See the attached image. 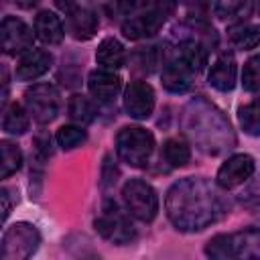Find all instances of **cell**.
<instances>
[{"label":"cell","instance_id":"836d02e7","mask_svg":"<svg viewBox=\"0 0 260 260\" xmlns=\"http://www.w3.org/2000/svg\"><path fill=\"white\" fill-rule=\"evenodd\" d=\"M195 2H205V0H195Z\"/></svg>","mask_w":260,"mask_h":260},{"label":"cell","instance_id":"ac0fdd59","mask_svg":"<svg viewBox=\"0 0 260 260\" xmlns=\"http://www.w3.org/2000/svg\"><path fill=\"white\" fill-rule=\"evenodd\" d=\"M67 30L77 41H89L98 32V16L87 8H75L67 14Z\"/></svg>","mask_w":260,"mask_h":260},{"label":"cell","instance_id":"6da1fadb","mask_svg":"<svg viewBox=\"0 0 260 260\" xmlns=\"http://www.w3.org/2000/svg\"><path fill=\"white\" fill-rule=\"evenodd\" d=\"M165 207L171 223L181 232H199L215 223L223 213L215 189L203 177L177 181L167 191Z\"/></svg>","mask_w":260,"mask_h":260},{"label":"cell","instance_id":"7402d4cb","mask_svg":"<svg viewBox=\"0 0 260 260\" xmlns=\"http://www.w3.org/2000/svg\"><path fill=\"white\" fill-rule=\"evenodd\" d=\"M230 41L238 47V49H256L260 45V26L258 24H234L230 26Z\"/></svg>","mask_w":260,"mask_h":260},{"label":"cell","instance_id":"2e32d148","mask_svg":"<svg viewBox=\"0 0 260 260\" xmlns=\"http://www.w3.org/2000/svg\"><path fill=\"white\" fill-rule=\"evenodd\" d=\"M236 73H238L236 59H234L232 53L225 51L213 61V65L209 69V75H207V81L217 91H232L234 85H236Z\"/></svg>","mask_w":260,"mask_h":260},{"label":"cell","instance_id":"1f68e13d","mask_svg":"<svg viewBox=\"0 0 260 260\" xmlns=\"http://www.w3.org/2000/svg\"><path fill=\"white\" fill-rule=\"evenodd\" d=\"M16 4L20 6V8H32V6H37L39 4V0H16Z\"/></svg>","mask_w":260,"mask_h":260},{"label":"cell","instance_id":"44dd1931","mask_svg":"<svg viewBox=\"0 0 260 260\" xmlns=\"http://www.w3.org/2000/svg\"><path fill=\"white\" fill-rule=\"evenodd\" d=\"M67 114H69V118H71L75 124L87 126V124H91L93 118H95V106H93V102H91L89 98H85V95H81V93H75V95L69 98Z\"/></svg>","mask_w":260,"mask_h":260},{"label":"cell","instance_id":"5b68a950","mask_svg":"<svg viewBox=\"0 0 260 260\" xmlns=\"http://www.w3.org/2000/svg\"><path fill=\"white\" fill-rule=\"evenodd\" d=\"M122 201L126 211L138 221L150 223L158 213V197L152 185L142 179H130L122 187Z\"/></svg>","mask_w":260,"mask_h":260},{"label":"cell","instance_id":"cb8c5ba5","mask_svg":"<svg viewBox=\"0 0 260 260\" xmlns=\"http://www.w3.org/2000/svg\"><path fill=\"white\" fill-rule=\"evenodd\" d=\"M238 120H240V126L246 134L260 136V98L244 104L238 110Z\"/></svg>","mask_w":260,"mask_h":260},{"label":"cell","instance_id":"4316f807","mask_svg":"<svg viewBox=\"0 0 260 260\" xmlns=\"http://www.w3.org/2000/svg\"><path fill=\"white\" fill-rule=\"evenodd\" d=\"M85 138H87V134H85V130H83L79 124H77V126H73V124L61 126V128L57 130V142H59V146L65 148V150H71V148L83 144Z\"/></svg>","mask_w":260,"mask_h":260},{"label":"cell","instance_id":"d6a6232c","mask_svg":"<svg viewBox=\"0 0 260 260\" xmlns=\"http://www.w3.org/2000/svg\"><path fill=\"white\" fill-rule=\"evenodd\" d=\"M258 12H260V0H258Z\"/></svg>","mask_w":260,"mask_h":260},{"label":"cell","instance_id":"5bb4252c","mask_svg":"<svg viewBox=\"0 0 260 260\" xmlns=\"http://www.w3.org/2000/svg\"><path fill=\"white\" fill-rule=\"evenodd\" d=\"M53 55L45 49H28L20 55L16 63V79L18 81H32L41 75H45L51 69Z\"/></svg>","mask_w":260,"mask_h":260},{"label":"cell","instance_id":"4dcf8cb0","mask_svg":"<svg viewBox=\"0 0 260 260\" xmlns=\"http://www.w3.org/2000/svg\"><path fill=\"white\" fill-rule=\"evenodd\" d=\"M0 199H2V221H6V217L10 213V193H8V189L0 191Z\"/></svg>","mask_w":260,"mask_h":260},{"label":"cell","instance_id":"8992f818","mask_svg":"<svg viewBox=\"0 0 260 260\" xmlns=\"http://www.w3.org/2000/svg\"><path fill=\"white\" fill-rule=\"evenodd\" d=\"M41 244L39 230L28 221H16L2 236L0 256L2 260H26L30 258Z\"/></svg>","mask_w":260,"mask_h":260},{"label":"cell","instance_id":"3957f363","mask_svg":"<svg viewBox=\"0 0 260 260\" xmlns=\"http://www.w3.org/2000/svg\"><path fill=\"white\" fill-rule=\"evenodd\" d=\"M205 254L209 258H244L256 260L260 258V230L248 228L234 234H217L205 244Z\"/></svg>","mask_w":260,"mask_h":260},{"label":"cell","instance_id":"4fadbf2b","mask_svg":"<svg viewBox=\"0 0 260 260\" xmlns=\"http://www.w3.org/2000/svg\"><path fill=\"white\" fill-rule=\"evenodd\" d=\"M87 87L100 104H110L122 89V77L112 69H95L87 75Z\"/></svg>","mask_w":260,"mask_h":260},{"label":"cell","instance_id":"83f0119b","mask_svg":"<svg viewBox=\"0 0 260 260\" xmlns=\"http://www.w3.org/2000/svg\"><path fill=\"white\" fill-rule=\"evenodd\" d=\"M242 85L246 91H258L260 89V55H254L244 63Z\"/></svg>","mask_w":260,"mask_h":260},{"label":"cell","instance_id":"9c48e42d","mask_svg":"<svg viewBox=\"0 0 260 260\" xmlns=\"http://www.w3.org/2000/svg\"><path fill=\"white\" fill-rule=\"evenodd\" d=\"M0 39L2 49L6 55H22L28 49H32V30L16 16H6L0 26Z\"/></svg>","mask_w":260,"mask_h":260},{"label":"cell","instance_id":"f1b7e54d","mask_svg":"<svg viewBox=\"0 0 260 260\" xmlns=\"http://www.w3.org/2000/svg\"><path fill=\"white\" fill-rule=\"evenodd\" d=\"M132 63H134V69L150 73L152 67L156 65V51H154V47H144V49L136 51L132 55Z\"/></svg>","mask_w":260,"mask_h":260},{"label":"cell","instance_id":"7c38bea8","mask_svg":"<svg viewBox=\"0 0 260 260\" xmlns=\"http://www.w3.org/2000/svg\"><path fill=\"white\" fill-rule=\"evenodd\" d=\"M167 14L148 6L144 12H140L138 16H130L124 24H122V32L126 39L130 41H138L142 37H152L160 30V26L165 24Z\"/></svg>","mask_w":260,"mask_h":260},{"label":"cell","instance_id":"277c9868","mask_svg":"<svg viewBox=\"0 0 260 260\" xmlns=\"http://www.w3.org/2000/svg\"><path fill=\"white\" fill-rule=\"evenodd\" d=\"M154 150V136L142 126H126L116 134V152L130 167H144Z\"/></svg>","mask_w":260,"mask_h":260},{"label":"cell","instance_id":"484cf974","mask_svg":"<svg viewBox=\"0 0 260 260\" xmlns=\"http://www.w3.org/2000/svg\"><path fill=\"white\" fill-rule=\"evenodd\" d=\"M162 156L171 167H185L191 158L189 146L179 138H169L162 146Z\"/></svg>","mask_w":260,"mask_h":260},{"label":"cell","instance_id":"8fae6325","mask_svg":"<svg viewBox=\"0 0 260 260\" xmlns=\"http://www.w3.org/2000/svg\"><path fill=\"white\" fill-rule=\"evenodd\" d=\"M254 169L256 165L250 154H234L219 167L215 181L221 189H236L254 175Z\"/></svg>","mask_w":260,"mask_h":260},{"label":"cell","instance_id":"603a6c76","mask_svg":"<svg viewBox=\"0 0 260 260\" xmlns=\"http://www.w3.org/2000/svg\"><path fill=\"white\" fill-rule=\"evenodd\" d=\"M213 12L219 20H244L250 14V0H215Z\"/></svg>","mask_w":260,"mask_h":260},{"label":"cell","instance_id":"ba28073f","mask_svg":"<svg viewBox=\"0 0 260 260\" xmlns=\"http://www.w3.org/2000/svg\"><path fill=\"white\" fill-rule=\"evenodd\" d=\"M24 104L28 114L39 122V124H47L53 122L59 114V91L55 85L51 83H35L32 87H28L24 91Z\"/></svg>","mask_w":260,"mask_h":260},{"label":"cell","instance_id":"30bf717a","mask_svg":"<svg viewBox=\"0 0 260 260\" xmlns=\"http://www.w3.org/2000/svg\"><path fill=\"white\" fill-rule=\"evenodd\" d=\"M154 89L146 81H132L124 91V110L134 120L150 118L154 110Z\"/></svg>","mask_w":260,"mask_h":260},{"label":"cell","instance_id":"e0dca14e","mask_svg":"<svg viewBox=\"0 0 260 260\" xmlns=\"http://www.w3.org/2000/svg\"><path fill=\"white\" fill-rule=\"evenodd\" d=\"M35 35L45 45H59L65 37V28H63L61 18L55 12L41 10L35 18Z\"/></svg>","mask_w":260,"mask_h":260},{"label":"cell","instance_id":"d4e9b609","mask_svg":"<svg viewBox=\"0 0 260 260\" xmlns=\"http://www.w3.org/2000/svg\"><path fill=\"white\" fill-rule=\"evenodd\" d=\"M0 150H2V162H0V177L8 179L12 173H16L22 165V152L16 144L2 140L0 142Z\"/></svg>","mask_w":260,"mask_h":260},{"label":"cell","instance_id":"7a4b0ae2","mask_svg":"<svg viewBox=\"0 0 260 260\" xmlns=\"http://www.w3.org/2000/svg\"><path fill=\"white\" fill-rule=\"evenodd\" d=\"M185 130L209 154H219L232 148L234 134L223 114L205 100H193L185 110Z\"/></svg>","mask_w":260,"mask_h":260},{"label":"cell","instance_id":"d6986e66","mask_svg":"<svg viewBox=\"0 0 260 260\" xmlns=\"http://www.w3.org/2000/svg\"><path fill=\"white\" fill-rule=\"evenodd\" d=\"M95 61L104 67V69H120L126 63V51L124 45L114 39V37H106L102 39V43L95 49Z\"/></svg>","mask_w":260,"mask_h":260},{"label":"cell","instance_id":"9a60e30c","mask_svg":"<svg viewBox=\"0 0 260 260\" xmlns=\"http://www.w3.org/2000/svg\"><path fill=\"white\" fill-rule=\"evenodd\" d=\"M193 77H195V71L183 63L181 59L173 57L165 67H162V87L171 93H185L191 89L193 85Z\"/></svg>","mask_w":260,"mask_h":260},{"label":"cell","instance_id":"f546056e","mask_svg":"<svg viewBox=\"0 0 260 260\" xmlns=\"http://www.w3.org/2000/svg\"><path fill=\"white\" fill-rule=\"evenodd\" d=\"M118 2V8L124 12V14H130V12H134L140 4H142V0H116Z\"/></svg>","mask_w":260,"mask_h":260},{"label":"cell","instance_id":"ffe728a7","mask_svg":"<svg viewBox=\"0 0 260 260\" xmlns=\"http://www.w3.org/2000/svg\"><path fill=\"white\" fill-rule=\"evenodd\" d=\"M28 124H30V118H28V110H24L22 106L18 104H12L4 110V118H2V130L6 134H12V136H20L28 130Z\"/></svg>","mask_w":260,"mask_h":260},{"label":"cell","instance_id":"52a82bcc","mask_svg":"<svg viewBox=\"0 0 260 260\" xmlns=\"http://www.w3.org/2000/svg\"><path fill=\"white\" fill-rule=\"evenodd\" d=\"M98 234L102 238H106L108 242H114L118 246H124V244H130L134 238H136V230L134 225L130 223V219L118 209L116 203L108 201L102 209V215L93 221Z\"/></svg>","mask_w":260,"mask_h":260}]
</instances>
